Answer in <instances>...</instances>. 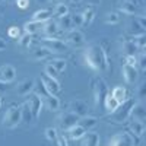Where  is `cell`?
Instances as JSON below:
<instances>
[{
  "instance_id": "43",
  "label": "cell",
  "mask_w": 146,
  "mask_h": 146,
  "mask_svg": "<svg viewBox=\"0 0 146 146\" xmlns=\"http://www.w3.org/2000/svg\"><path fill=\"white\" fill-rule=\"evenodd\" d=\"M136 64H139L140 70H145V67H146V56H145V53H143V51L140 53L139 58H136Z\"/></svg>"
},
{
  "instance_id": "37",
  "label": "cell",
  "mask_w": 146,
  "mask_h": 146,
  "mask_svg": "<svg viewBox=\"0 0 146 146\" xmlns=\"http://www.w3.org/2000/svg\"><path fill=\"white\" fill-rule=\"evenodd\" d=\"M34 89H35V95H38L41 100H44L45 96H48V95H50V94L47 92V89L44 88V85H42V82H41V80H40L38 83L35 85V86H34Z\"/></svg>"
},
{
  "instance_id": "47",
  "label": "cell",
  "mask_w": 146,
  "mask_h": 146,
  "mask_svg": "<svg viewBox=\"0 0 146 146\" xmlns=\"http://www.w3.org/2000/svg\"><path fill=\"white\" fill-rule=\"evenodd\" d=\"M15 3H16V6L19 9H27L29 6V0H16Z\"/></svg>"
},
{
  "instance_id": "51",
  "label": "cell",
  "mask_w": 146,
  "mask_h": 146,
  "mask_svg": "<svg viewBox=\"0 0 146 146\" xmlns=\"http://www.w3.org/2000/svg\"><path fill=\"white\" fill-rule=\"evenodd\" d=\"M3 102H5V101H3V98H2V96H0V108L3 107Z\"/></svg>"
},
{
  "instance_id": "53",
  "label": "cell",
  "mask_w": 146,
  "mask_h": 146,
  "mask_svg": "<svg viewBox=\"0 0 146 146\" xmlns=\"http://www.w3.org/2000/svg\"><path fill=\"white\" fill-rule=\"evenodd\" d=\"M36 2H40V3H44V2H48V0H36Z\"/></svg>"
},
{
  "instance_id": "23",
  "label": "cell",
  "mask_w": 146,
  "mask_h": 146,
  "mask_svg": "<svg viewBox=\"0 0 146 146\" xmlns=\"http://www.w3.org/2000/svg\"><path fill=\"white\" fill-rule=\"evenodd\" d=\"M96 123H98V120H96L95 117H89V115H85V117H79L78 120V124L80 127H83L86 131H89L91 129H94L96 126Z\"/></svg>"
},
{
  "instance_id": "50",
  "label": "cell",
  "mask_w": 146,
  "mask_h": 146,
  "mask_svg": "<svg viewBox=\"0 0 146 146\" xmlns=\"http://www.w3.org/2000/svg\"><path fill=\"white\" fill-rule=\"evenodd\" d=\"M89 6H98L101 3V0H86Z\"/></svg>"
},
{
  "instance_id": "39",
  "label": "cell",
  "mask_w": 146,
  "mask_h": 146,
  "mask_svg": "<svg viewBox=\"0 0 146 146\" xmlns=\"http://www.w3.org/2000/svg\"><path fill=\"white\" fill-rule=\"evenodd\" d=\"M45 137L50 140V142L56 143V140H57V137H58L57 129H54V127H47V129H45Z\"/></svg>"
},
{
  "instance_id": "56",
  "label": "cell",
  "mask_w": 146,
  "mask_h": 146,
  "mask_svg": "<svg viewBox=\"0 0 146 146\" xmlns=\"http://www.w3.org/2000/svg\"><path fill=\"white\" fill-rule=\"evenodd\" d=\"M2 2H3V0H0V3H2Z\"/></svg>"
},
{
  "instance_id": "52",
  "label": "cell",
  "mask_w": 146,
  "mask_h": 146,
  "mask_svg": "<svg viewBox=\"0 0 146 146\" xmlns=\"http://www.w3.org/2000/svg\"><path fill=\"white\" fill-rule=\"evenodd\" d=\"M50 2H54V3H60V2H63V0H50Z\"/></svg>"
},
{
  "instance_id": "4",
  "label": "cell",
  "mask_w": 146,
  "mask_h": 146,
  "mask_svg": "<svg viewBox=\"0 0 146 146\" xmlns=\"http://www.w3.org/2000/svg\"><path fill=\"white\" fill-rule=\"evenodd\" d=\"M140 137L131 135L130 131L126 133H115L110 137L108 146H136L139 143Z\"/></svg>"
},
{
  "instance_id": "17",
  "label": "cell",
  "mask_w": 146,
  "mask_h": 146,
  "mask_svg": "<svg viewBox=\"0 0 146 146\" xmlns=\"http://www.w3.org/2000/svg\"><path fill=\"white\" fill-rule=\"evenodd\" d=\"M100 135L94 131H86L80 139V146H100Z\"/></svg>"
},
{
  "instance_id": "41",
  "label": "cell",
  "mask_w": 146,
  "mask_h": 146,
  "mask_svg": "<svg viewBox=\"0 0 146 146\" xmlns=\"http://www.w3.org/2000/svg\"><path fill=\"white\" fill-rule=\"evenodd\" d=\"M44 75H47V76H50V78H54V79H56V78L58 76V72H57L51 64H47V66H45V70H44Z\"/></svg>"
},
{
  "instance_id": "28",
  "label": "cell",
  "mask_w": 146,
  "mask_h": 146,
  "mask_svg": "<svg viewBox=\"0 0 146 146\" xmlns=\"http://www.w3.org/2000/svg\"><path fill=\"white\" fill-rule=\"evenodd\" d=\"M95 13H96V10L94 6H88L86 9L83 10V13H82V18H83V25H91L92 21L95 19Z\"/></svg>"
},
{
  "instance_id": "34",
  "label": "cell",
  "mask_w": 146,
  "mask_h": 146,
  "mask_svg": "<svg viewBox=\"0 0 146 146\" xmlns=\"http://www.w3.org/2000/svg\"><path fill=\"white\" fill-rule=\"evenodd\" d=\"M58 73H62V72H64L66 70V67H67V63H66V60L64 58H54V60H51V63H50Z\"/></svg>"
},
{
  "instance_id": "48",
  "label": "cell",
  "mask_w": 146,
  "mask_h": 146,
  "mask_svg": "<svg viewBox=\"0 0 146 146\" xmlns=\"http://www.w3.org/2000/svg\"><path fill=\"white\" fill-rule=\"evenodd\" d=\"M9 85L10 83H5V82H0V92H5L9 89Z\"/></svg>"
},
{
  "instance_id": "35",
  "label": "cell",
  "mask_w": 146,
  "mask_h": 146,
  "mask_svg": "<svg viewBox=\"0 0 146 146\" xmlns=\"http://www.w3.org/2000/svg\"><path fill=\"white\" fill-rule=\"evenodd\" d=\"M31 42H32V35L31 34H22L19 38H18V44L21 45V47H23V48H28L29 45H31Z\"/></svg>"
},
{
  "instance_id": "33",
  "label": "cell",
  "mask_w": 146,
  "mask_h": 146,
  "mask_svg": "<svg viewBox=\"0 0 146 146\" xmlns=\"http://www.w3.org/2000/svg\"><path fill=\"white\" fill-rule=\"evenodd\" d=\"M67 13H69L67 5H64V3H57V5L54 6V10L51 12V16L60 18V16H64V15H67Z\"/></svg>"
},
{
  "instance_id": "1",
  "label": "cell",
  "mask_w": 146,
  "mask_h": 146,
  "mask_svg": "<svg viewBox=\"0 0 146 146\" xmlns=\"http://www.w3.org/2000/svg\"><path fill=\"white\" fill-rule=\"evenodd\" d=\"M83 62L94 72L107 73L110 70V58L107 50L101 44H89L83 51Z\"/></svg>"
},
{
  "instance_id": "27",
  "label": "cell",
  "mask_w": 146,
  "mask_h": 146,
  "mask_svg": "<svg viewBox=\"0 0 146 146\" xmlns=\"http://www.w3.org/2000/svg\"><path fill=\"white\" fill-rule=\"evenodd\" d=\"M42 102L47 105V108L50 110V111H57L60 108V100L57 98L56 95H48L42 100Z\"/></svg>"
},
{
  "instance_id": "6",
  "label": "cell",
  "mask_w": 146,
  "mask_h": 146,
  "mask_svg": "<svg viewBox=\"0 0 146 146\" xmlns=\"http://www.w3.org/2000/svg\"><path fill=\"white\" fill-rule=\"evenodd\" d=\"M41 45L50 50L51 53H64L69 50V45L64 41H62L60 38H50V36L41 38Z\"/></svg>"
},
{
  "instance_id": "29",
  "label": "cell",
  "mask_w": 146,
  "mask_h": 146,
  "mask_svg": "<svg viewBox=\"0 0 146 146\" xmlns=\"http://www.w3.org/2000/svg\"><path fill=\"white\" fill-rule=\"evenodd\" d=\"M67 133H69V136H70L72 140H80L83 137V135L86 133V130H85L83 127H80L79 124H76V126H73Z\"/></svg>"
},
{
  "instance_id": "42",
  "label": "cell",
  "mask_w": 146,
  "mask_h": 146,
  "mask_svg": "<svg viewBox=\"0 0 146 146\" xmlns=\"http://www.w3.org/2000/svg\"><path fill=\"white\" fill-rule=\"evenodd\" d=\"M7 35L10 36V38H19L21 36V29L18 28V27H10L9 29H7Z\"/></svg>"
},
{
  "instance_id": "32",
  "label": "cell",
  "mask_w": 146,
  "mask_h": 146,
  "mask_svg": "<svg viewBox=\"0 0 146 146\" xmlns=\"http://www.w3.org/2000/svg\"><path fill=\"white\" fill-rule=\"evenodd\" d=\"M41 27H42V23L34 22V21H29V22H27L25 25H23V31H25L27 34H31V35H34L35 32H38V31L41 29Z\"/></svg>"
},
{
  "instance_id": "54",
  "label": "cell",
  "mask_w": 146,
  "mask_h": 146,
  "mask_svg": "<svg viewBox=\"0 0 146 146\" xmlns=\"http://www.w3.org/2000/svg\"><path fill=\"white\" fill-rule=\"evenodd\" d=\"M72 2H73V3H79V2H80V0H72Z\"/></svg>"
},
{
  "instance_id": "11",
  "label": "cell",
  "mask_w": 146,
  "mask_h": 146,
  "mask_svg": "<svg viewBox=\"0 0 146 146\" xmlns=\"http://www.w3.org/2000/svg\"><path fill=\"white\" fill-rule=\"evenodd\" d=\"M67 45H72V47H80L83 42H85V36L78 29H72L67 32L66 35V41H64Z\"/></svg>"
},
{
  "instance_id": "21",
  "label": "cell",
  "mask_w": 146,
  "mask_h": 146,
  "mask_svg": "<svg viewBox=\"0 0 146 146\" xmlns=\"http://www.w3.org/2000/svg\"><path fill=\"white\" fill-rule=\"evenodd\" d=\"M130 117H133V120H139V121H143L145 123V120H146V110H145V107L140 102L136 101L135 107H133V110H131V115Z\"/></svg>"
},
{
  "instance_id": "19",
  "label": "cell",
  "mask_w": 146,
  "mask_h": 146,
  "mask_svg": "<svg viewBox=\"0 0 146 146\" xmlns=\"http://www.w3.org/2000/svg\"><path fill=\"white\" fill-rule=\"evenodd\" d=\"M42 29H44V34H45V36H50V38H54V36L58 34V25H57V22L56 21H47V22H44L42 23Z\"/></svg>"
},
{
  "instance_id": "26",
  "label": "cell",
  "mask_w": 146,
  "mask_h": 146,
  "mask_svg": "<svg viewBox=\"0 0 146 146\" xmlns=\"http://www.w3.org/2000/svg\"><path fill=\"white\" fill-rule=\"evenodd\" d=\"M121 51H123L124 56H136L137 47L133 44L131 40H124L123 44H121Z\"/></svg>"
},
{
  "instance_id": "30",
  "label": "cell",
  "mask_w": 146,
  "mask_h": 146,
  "mask_svg": "<svg viewBox=\"0 0 146 146\" xmlns=\"http://www.w3.org/2000/svg\"><path fill=\"white\" fill-rule=\"evenodd\" d=\"M111 95L114 96V98H115L120 104H123V102L129 98V96H127V91H126V88H123V86H115V88L113 89Z\"/></svg>"
},
{
  "instance_id": "12",
  "label": "cell",
  "mask_w": 146,
  "mask_h": 146,
  "mask_svg": "<svg viewBox=\"0 0 146 146\" xmlns=\"http://www.w3.org/2000/svg\"><path fill=\"white\" fill-rule=\"evenodd\" d=\"M16 78V70L10 64H3L0 66V82L5 83H12Z\"/></svg>"
},
{
  "instance_id": "10",
  "label": "cell",
  "mask_w": 146,
  "mask_h": 146,
  "mask_svg": "<svg viewBox=\"0 0 146 146\" xmlns=\"http://www.w3.org/2000/svg\"><path fill=\"white\" fill-rule=\"evenodd\" d=\"M27 104H28V107H29V110H31V113H32V115H34V120H36L40 117V114H41V110H42V105H44V102H42V100L40 98L38 95H31L29 96V100L27 101Z\"/></svg>"
},
{
  "instance_id": "9",
  "label": "cell",
  "mask_w": 146,
  "mask_h": 146,
  "mask_svg": "<svg viewBox=\"0 0 146 146\" xmlns=\"http://www.w3.org/2000/svg\"><path fill=\"white\" fill-rule=\"evenodd\" d=\"M40 80L42 82L44 88L47 89V92L50 94V95H57L60 91H62L60 83H58L57 79H54V78H50V76H47V75H41Z\"/></svg>"
},
{
  "instance_id": "15",
  "label": "cell",
  "mask_w": 146,
  "mask_h": 146,
  "mask_svg": "<svg viewBox=\"0 0 146 146\" xmlns=\"http://www.w3.org/2000/svg\"><path fill=\"white\" fill-rule=\"evenodd\" d=\"M118 10L123 12L124 15H136L139 10V2L137 0H123L118 6Z\"/></svg>"
},
{
  "instance_id": "40",
  "label": "cell",
  "mask_w": 146,
  "mask_h": 146,
  "mask_svg": "<svg viewBox=\"0 0 146 146\" xmlns=\"http://www.w3.org/2000/svg\"><path fill=\"white\" fill-rule=\"evenodd\" d=\"M70 18H72V25H73V28H78V27H82V25H83L82 13H73V15H70Z\"/></svg>"
},
{
  "instance_id": "25",
  "label": "cell",
  "mask_w": 146,
  "mask_h": 146,
  "mask_svg": "<svg viewBox=\"0 0 146 146\" xmlns=\"http://www.w3.org/2000/svg\"><path fill=\"white\" fill-rule=\"evenodd\" d=\"M57 25H58V29L63 31V32L72 31V29H73V25H72V18H70V15L67 13V15H64V16H60Z\"/></svg>"
},
{
  "instance_id": "13",
  "label": "cell",
  "mask_w": 146,
  "mask_h": 146,
  "mask_svg": "<svg viewBox=\"0 0 146 146\" xmlns=\"http://www.w3.org/2000/svg\"><path fill=\"white\" fill-rule=\"evenodd\" d=\"M34 86H35L34 79H23L16 85V94L19 96H27L34 91Z\"/></svg>"
},
{
  "instance_id": "45",
  "label": "cell",
  "mask_w": 146,
  "mask_h": 146,
  "mask_svg": "<svg viewBox=\"0 0 146 146\" xmlns=\"http://www.w3.org/2000/svg\"><path fill=\"white\" fill-rule=\"evenodd\" d=\"M56 145H57V146H69L67 137H66L64 135H58V137H57V140H56Z\"/></svg>"
},
{
  "instance_id": "14",
  "label": "cell",
  "mask_w": 146,
  "mask_h": 146,
  "mask_svg": "<svg viewBox=\"0 0 146 146\" xmlns=\"http://www.w3.org/2000/svg\"><path fill=\"white\" fill-rule=\"evenodd\" d=\"M69 111L73 113V114H76L78 117H85V115H88L89 108H88L86 102H83L80 100H75V101L70 102V110Z\"/></svg>"
},
{
  "instance_id": "46",
  "label": "cell",
  "mask_w": 146,
  "mask_h": 146,
  "mask_svg": "<svg viewBox=\"0 0 146 146\" xmlns=\"http://www.w3.org/2000/svg\"><path fill=\"white\" fill-rule=\"evenodd\" d=\"M136 56H126V62H124V64H129V66H137L136 64Z\"/></svg>"
},
{
  "instance_id": "49",
  "label": "cell",
  "mask_w": 146,
  "mask_h": 146,
  "mask_svg": "<svg viewBox=\"0 0 146 146\" xmlns=\"http://www.w3.org/2000/svg\"><path fill=\"white\" fill-rule=\"evenodd\" d=\"M6 50V41L0 36V51H5Z\"/></svg>"
},
{
  "instance_id": "20",
  "label": "cell",
  "mask_w": 146,
  "mask_h": 146,
  "mask_svg": "<svg viewBox=\"0 0 146 146\" xmlns=\"http://www.w3.org/2000/svg\"><path fill=\"white\" fill-rule=\"evenodd\" d=\"M51 51L50 50H47L45 47H38V48H35V50L32 51V54H31V58L32 60H35V62H40V60H45V58H48V57H51Z\"/></svg>"
},
{
  "instance_id": "7",
  "label": "cell",
  "mask_w": 146,
  "mask_h": 146,
  "mask_svg": "<svg viewBox=\"0 0 146 146\" xmlns=\"http://www.w3.org/2000/svg\"><path fill=\"white\" fill-rule=\"evenodd\" d=\"M78 120H79V117L76 114L70 113V111L62 113V114L57 117L58 127H60V130H63V131H69L73 126H76L78 124Z\"/></svg>"
},
{
  "instance_id": "31",
  "label": "cell",
  "mask_w": 146,
  "mask_h": 146,
  "mask_svg": "<svg viewBox=\"0 0 146 146\" xmlns=\"http://www.w3.org/2000/svg\"><path fill=\"white\" fill-rule=\"evenodd\" d=\"M21 113H22V121L25 124H31L34 121V115H32V113H31V110H29L27 102L23 105H21Z\"/></svg>"
},
{
  "instance_id": "24",
  "label": "cell",
  "mask_w": 146,
  "mask_h": 146,
  "mask_svg": "<svg viewBox=\"0 0 146 146\" xmlns=\"http://www.w3.org/2000/svg\"><path fill=\"white\" fill-rule=\"evenodd\" d=\"M102 105H104V108L107 110V111L111 114L113 111H115V110L118 108V105H120V102L114 98V96L111 95V94H108L107 96H105V100H104V102H102Z\"/></svg>"
},
{
  "instance_id": "3",
  "label": "cell",
  "mask_w": 146,
  "mask_h": 146,
  "mask_svg": "<svg viewBox=\"0 0 146 146\" xmlns=\"http://www.w3.org/2000/svg\"><path fill=\"white\" fill-rule=\"evenodd\" d=\"M22 123V113H21V105L12 104L6 110L3 115V126L6 129H15Z\"/></svg>"
},
{
  "instance_id": "44",
  "label": "cell",
  "mask_w": 146,
  "mask_h": 146,
  "mask_svg": "<svg viewBox=\"0 0 146 146\" xmlns=\"http://www.w3.org/2000/svg\"><path fill=\"white\" fill-rule=\"evenodd\" d=\"M137 96H139L140 101L145 100V96H146V85H145V83H142L140 86H139V89H137Z\"/></svg>"
},
{
  "instance_id": "16",
  "label": "cell",
  "mask_w": 146,
  "mask_h": 146,
  "mask_svg": "<svg viewBox=\"0 0 146 146\" xmlns=\"http://www.w3.org/2000/svg\"><path fill=\"white\" fill-rule=\"evenodd\" d=\"M121 73H123V78L126 80V83L131 85L137 80V69L135 66H129V64H123L121 67Z\"/></svg>"
},
{
  "instance_id": "8",
  "label": "cell",
  "mask_w": 146,
  "mask_h": 146,
  "mask_svg": "<svg viewBox=\"0 0 146 146\" xmlns=\"http://www.w3.org/2000/svg\"><path fill=\"white\" fill-rule=\"evenodd\" d=\"M145 28H146V21L143 18L136 16L133 21H130L129 27H127V32L131 36H137V35H145Z\"/></svg>"
},
{
  "instance_id": "5",
  "label": "cell",
  "mask_w": 146,
  "mask_h": 146,
  "mask_svg": "<svg viewBox=\"0 0 146 146\" xmlns=\"http://www.w3.org/2000/svg\"><path fill=\"white\" fill-rule=\"evenodd\" d=\"M92 92H94V101L96 107H101L105 96L108 95V86L104 79L96 78L92 80Z\"/></svg>"
},
{
  "instance_id": "36",
  "label": "cell",
  "mask_w": 146,
  "mask_h": 146,
  "mask_svg": "<svg viewBox=\"0 0 146 146\" xmlns=\"http://www.w3.org/2000/svg\"><path fill=\"white\" fill-rule=\"evenodd\" d=\"M120 22V15L117 13V12H110V13H107L105 16V23L107 25H115V23Z\"/></svg>"
},
{
  "instance_id": "18",
  "label": "cell",
  "mask_w": 146,
  "mask_h": 146,
  "mask_svg": "<svg viewBox=\"0 0 146 146\" xmlns=\"http://www.w3.org/2000/svg\"><path fill=\"white\" fill-rule=\"evenodd\" d=\"M145 130H146V127H145L143 121L131 120V123H130V126H129V131L131 133V135H135V136H137V137H142V136L145 135Z\"/></svg>"
},
{
  "instance_id": "2",
  "label": "cell",
  "mask_w": 146,
  "mask_h": 146,
  "mask_svg": "<svg viewBox=\"0 0 146 146\" xmlns=\"http://www.w3.org/2000/svg\"><path fill=\"white\" fill-rule=\"evenodd\" d=\"M136 101L135 100H131V98H127L123 104H120L118 108L115 110V111L111 113V115H110V121H113V123H126V121L130 118L131 115V110L133 107H135Z\"/></svg>"
},
{
  "instance_id": "55",
  "label": "cell",
  "mask_w": 146,
  "mask_h": 146,
  "mask_svg": "<svg viewBox=\"0 0 146 146\" xmlns=\"http://www.w3.org/2000/svg\"><path fill=\"white\" fill-rule=\"evenodd\" d=\"M9 2H16V0H9Z\"/></svg>"
},
{
  "instance_id": "22",
  "label": "cell",
  "mask_w": 146,
  "mask_h": 146,
  "mask_svg": "<svg viewBox=\"0 0 146 146\" xmlns=\"http://www.w3.org/2000/svg\"><path fill=\"white\" fill-rule=\"evenodd\" d=\"M51 19V10L48 9H41V10H36L35 13L32 15V21L34 22H38V23H44L47 21Z\"/></svg>"
},
{
  "instance_id": "38",
  "label": "cell",
  "mask_w": 146,
  "mask_h": 146,
  "mask_svg": "<svg viewBox=\"0 0 146 146\" xmlns=\"http://www.w3.org/2000/svg\"><path fill=\"white\" fill-rule=\"evenodd\" d=\"M133 44L137 47V50L143 51V48L146 45V35H137V36H133Z\"/></svg>"
}]
</instances>
